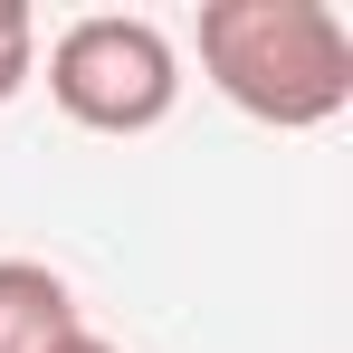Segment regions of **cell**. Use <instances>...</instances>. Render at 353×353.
I'll return each instance as SVG.
<instances>
[{
    "instance_id": "1",
    "label": "cell",
    "mask_w": 353,
    "mask_h": 353,
    "mask_svg": "<svg viewBox=\"0 0 353 353\" xmlns=\"http://www.w3.org/2000/svg\"><path fill=\"white\" fill-rule=\"evenodd\" d=\"M201 77L239 115L305 134L353 105V29L325 0H210L201 10Z\"/></svg>"
},
{
    "instance_id": "2",
    "label": "cell",
    "mask_w": 353,
    "mask_h": 353,
    "mask_svg": "<svg viewBox=\"0 0 353 353\" xmlns=\"http://www.w3.org/2000/svg\"><path fill=\"white\" fill-rule=\"evenodd\" d=\"M48 96L86 134H153L181 105V48L134 10H86L48 48Z\"/></svg>"
},
{
    "instance_id": "3",
    "label": "cell",
    "mask_w": 353,
    "mask_h": 353,
    "mask_svg": "<svg viewBox=\"0 0 353 353\" xmlns=\"http://www.w3.org/2000/svg\"><path fill=\"white\" fill-rule=\"evenodd\" d=\"M77 334V296L39 258H0V353H58Z\"/></svg>"
},
{
    "instance_id": "4",
    "label": "cell",
    "mask_w": 353,
    "mask_h": 353,
    "mask_svg": "<svg viewBox=\"0 0 353 353\" xmlns=\"http://www.w3.org/2000/svg\"><path fill=\"white\" fill-rule=\"evenodd\" d=\"M29 77H39V19H29L19 0H0V105H10Z\"/></svg>"
},
{
    "instance_id": "5",
    "label": "cell",
    "mask_w": 353,
    "mask_h": 353,
    "mask_svg": "<svg viewBox=\"0 0 353 353\" xmlns=\"http://www.w3.org/2000/svg\"><path fill=\"white\" fill-rule=\"evenodd\" d=\"M58 353H124V344H105V334H86V325H77V334H67Z\"/></svg>"
}]
</instances>
